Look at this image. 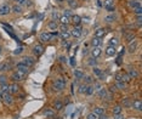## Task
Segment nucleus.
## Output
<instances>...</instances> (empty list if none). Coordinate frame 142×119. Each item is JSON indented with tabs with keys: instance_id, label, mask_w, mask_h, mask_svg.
<instances>
[{
	"instance_id": "nucleus-34",
	"label": "nucleus",
	"mask_w": 142,
	"mask_h": 119,
	"mask_svg": "<svg viewBox=\"0 0 142 119\" xmlns=\"http://www.w3.org/2000/svg\"><path fill=\"white\" fill-rule=\"evenodd\" d=\"M95 92V87H94V85L92 84H90V85H87V87H86V95H92Z\"/></svg>"
},
{
	"instance_id": "nucleus-55",
	"label": "nucleus",
	"mask_w": 142,
	"mask_h": 119,
	"mask_svg": "<svg viewBox=\"0 0 142 119\" xmlns=\"http://www.w3.org/2000/svg\"><path fill=\"white\" fill-rule=\"evenodd\" d=\"M98 119H109L106 114H102V115H98Z\"/></svg>"
},
{
	"instance_id": "nucleus-29",
	"label": "nucleus",
	"mask_w": 142,
	"mask_h": 119,
	"mask_svg": "<svg viewBox=\"0 0 142 119\" xmlns=\"http://www.w3.org/2000/svg\"><path fill=\"white\" fill-rule=\"evenodd\" d=\"M92 112L97 115H102V114H105V108L103 107H95Z\"/></svg>"
},
{
	"instance_id": "nucleus-16",
	"label": "nucleus",
	"mask_w": 142,
	"mask_h": 119,
	"mask_svg": "<svg viewBox=\"0 0 142 119\" xmlns=\"http://www.w3.org/2000/svg\"><path fill=\"white\" fill-rule=\"evenodd\" d=\"M106 34H107V31H106L105 28H98V29H96V31H95V35H94V37L102 39V38L106 37Z\"/></svg>"
},
{
	"instance_id": "nucleus-5",
	"label": "nucleus",
	"mask_w": 142,
	"mask_h": 119,
	"mask_svg": "<svg viewBox=\"0 0 142 119\" xmlns=\"http://www.w3.org/2000/svg\"><path fill=\"white\" fill-rule=\"evenodd\" d=\"M24 78H26V74L19 73V72H17V71L11 74V80H12V82H15V83L21 82V80H24Z\"/></svg>"
},
{
	"instance_id": "nucleus-33",
	"label": "nucleus",
	"mask_w": 142,
	"mask_h": 119,
	"mask_svg": "<svg viewBox=\"0 0 142 119\" xmlns=\"http://www.w3.org/2000/svg\"><path fill=\"white\" fill-rule=\"evenodd\" d=\"M115 87H117V89H120V90H125V89H126V83H124V82H117V84H115Z\"/></svg>"
},
{
	"instance_id": "nucleus-62",
	"label": "nucleus",
	"mask_w": 142,
	"mask_h": 119,
	"mask_svg": "<svg viewBox=\"0 0 142 119\" xmlns=\"http://www.w3.org/2000/svg\"><path fill=\"white\" fill-rule=\"evenodd\" d=\"M83 1H85V0H83Z\"/></svg>"
},
{
	"instance_id": "nucleus-60",
	"label": "nucleus",
	"mask_w": 142,
	"mask_h": 119,
	"mask_svg": "<svg viewBox=\"0 0 142 119\" xmlns=\"http://www.w3.org/2000/svg\"><path fill=\"white\" fill-rule=\"evenodd\" d=\"M1 51H3V47H1V46H0V54H1Z\"/></svg>"
},
{
	"instance_id": "nucleus-24",
	"label": "nucleus",
	"mask_w": 142,
	"mask_h": 119,
	"mask_svg": "<svg viewBox=\"0 0 142 119\" xmlns=\"http://www.w3.org/2000/svg\"><path fill=\"white\" fill-rule=\"evenodd\" d=\"M52 107H54V110H56V111H61L63 108V103H62L60 100H56L55 102H54Z\"/></svg>"
},
{
	"instance_id": "nucleus-40",
	"label": "nucleus",
	"mask_w": 142,
	"mask_h": 119,
	"mask_svg": "<svg viewBox=\"0 0 142 119\" xmlns=\"http://www.w3.org/2000/svg\"><path fill=\"white\" fill-rule=\"evenodd\" d=\"M123 106L124 107H126V108L131 107V102H130V100H129L128 97H125V98L123 100Z\"/></svg>"
},
{
	"instance_id": "nucleus-51",
	"label": "nucleus",
	"mask_w": 142,
	"mask_h": 119,
	"mask_svg": "<svg viewBox=\"0 0 142 119\" xmlns=\"http://www.w3.org/2000/svg\"><path fill=\"white\" fill-rule=\"evenodd\" d=\"M115 82H121V74H115Z\"/></svg>"
},
{
	"instance_id": "nucleus-22",
	"label": "nucleus",
	"mask_w": 142,
	"mask_h": 119,
	"mask_svg": "<svg viewBox=\"0 0 142 119\" xmlns=\"http://www.w3.org/2000/svg\"><path fill=\"white\" fill-rule=\"evenodd\" d=\"M107 95H108V92H107V89H105V87H101L100 90H97V96L100 98H106Z\"/></svg>"
},
{
	"instance_id": "nucleus-7",
	"label": "nucleus",
	"mask_w": 142,
	"mask_h": 119,
	"mask_svg": "<svg viewBox=\"0 0 142 119\" xmlns=\"http://www.w3.org/2000/svg\"><path fill=\"white\" fill-rule=\"evenodd\" d=\"M83 34V29L80 26H74L73 29L70 31V35L74 38H80Z\"/></svg>"
},
{
	"instance_id": "nucleus-36",
	"label": "nucleus",
	"mask_w": 142,
	"mask_h": 119,
	"mask_svg": "<svg viewBox=\"0 0 142 119\" xmlns=\"http://www.w3.org/2000/svg\"><path fill=\"white\" fill-rule=\"evenodd\" d=\"M70 37V32H61V39L62 40H67L68 38Z\"/></svg>"
},
{
	"instance_id": "nucleus-2",
	"label": "nucleus",
	"mask_w": 142,
	"mask_h": 119,
	"mask_svg": "<svg viewBox=\"0 0 142 119\" xmlns=\"http://www.w3.org/2000/svg\"><path fill=\"white\" fill-rule=\"evenodd\" d=\"M54 86L57 91H62L64 90V87H66V79L64 78H57L54 83Z\"/></svg>"
},
{
	"instance_id": "nucleus-27",
	"label": "nucleus",
	"mask_w": 142,
	"mask_h": 119,
	"mask_svg": "<svg viewBox=\"0 0 142 119\" xmlns=\"http://www.w3.org/2000/svg\"><path fill=\"white\" fill-rule=\"evenodd\" d=\"M129 5H130L131 9H135V7L141 6V3H140L138 0H129Z\"/></svg>"
},
{
	"instance_id": "nucleus-56",
	"label": "nucleus",
	"mask_w": 142,
	"mask_h": 119,
	"mask_svg": "<svg viewBox=\"0 0 142 119\" xmlns=\"http://www.w3.org/2000/svg\"><path fill=\"white\" fill-rule=\"evenodd\" d=\"M60 60H61V62H63V63H64V62H66V61H67V60H66V57H64V56H61V57H60Z\"/></svg>"
},
{
	"instance_id": "nucleus-43",
	"label": "nucleus",
	"mask_w": 142,
	"mask_h": 119,
	"mask_svg": "<svg viewBox=\"0 0 142 119\" xmlns=\"http://www.w3.org/2000/svg\"><path fill=\"white\" fill-rule=\"evenodd\" d=\"M84 78H85V84H86V85H90V84L94 82L91 75H86V77H84Z\"/></svg>"
},
{
	"instance_id": "nucleus-41",
	"label": "nucleus",
	"mask_w": 142,
	"mask_h": 119,
	"mask_svg": "<svg viewBox=\"0 0 142 119\" xmlns=\"http://www.w3.org/2000/svg\"><path fill=\"white\" fill-rule=\"evenodd\" d=\"M86 87H87L86 84L79 85V92H80V94H85V92H86Z\"/></svg>"
},
{
	"instance_id": "nucleus-35",
	"label": "nucleus",
	"mask_w": 142,
	"mask_h": 119,
	"mask_svg": "<svg viewBox=\"0 0 142 119\" xmlns=\"http://www.w3.org/2000/svg\"><path fill=\"white\" fill-rule=\"evenodd\" d=\"M18 5H21V6H23V5L32 6V1H31V0H18Z\"/></svg>"
},
{
	"instance_id": "nucleus-21",
	"label": "nucleus",
	"mask_w": 142,
	"mask_h": 119,
	"mask_svg": "<svg viewBox=\"0 0 142 119\" xmlns=\"http://www.w3.org/2000/svg\"><path fill=\"white\" fill-rule=\"evenodd\" d=\"M128 75L130 77L131 79H136L138 77V72L136 71L135 68H129L128 71Z\"/></svg>"
},
{
	"instance_id": "nucleus-54",
	"label": "nucleus",
	"mask_w": 142,
	"mask_h": 119,
	"mask_svg": "<svg viewBox=\"0 0 142 119\" xmlns=\"http://www.w3.org/2000/svg\"><path fill=\"white\" fill-rule=\"evenodd\" d=\"M94 87H95V89H96V90H100V89H101V85H100V84H98V83H95V85H94Z\"/></svg>"
},
{
	"instance_id": "nucleus-6",
	"label": "nucleus",
	"mask_w": 142,
	"mask_h": 119,
	"mask_svg": "<svg viewBox=\"0 0 142 119\" xmlns=\"http://www.w3.org/2000/svg\"><path fill=\"white\" fill-rule=\"evenodd\" d=\"M16 71L19 72V73H23V74H26V75H27L28 71H29V67L26 66L24 63H22V62H18V63L16 64Z\"/></svg>"
},
{
	"instance_id": "nucleus-31",
	"label": "nucleus",
	"mask_w": 142,
	"mask_h": 119,
	"mask_svg": "<svg viewBox=\"0 0 142 119\" xmlns=\"http://www.w3.org/2000/svg\"><path fill=\"white\" fill-rule=\"evenodd\" d=\"M121 111H123V107H121V106H114L113 110H112V112H113V114L115 115V114H120Z\"/></svg>"
},
{
	"instance_id": "nucleus-3",
	"label": "nucleus",
	"mask_w": 142,
	"mask_h": 119,
	"mask_svg": "<svg viewBox=\"0 0 142 119\" xmlns=\"http://www.w3.org/2000/svg\"><path fill=\"white\" fill-rule=\"evenodd\" d=\"M1 100L4 102L5 105H12V102H14V98H12V95L10 94V92H3L1 94Z\"/></svg>"
},
{
	"instance_id": "nucleus-19",
	"label": "nucleus",
	"mask_w": 142,
	"mask_h": 119,
	"mask_svg": "<svg viewBox=\"0 0 142 119\" xmlns=\"http://www.w3.org/2000/svg\"><path fill=\"white\" fill-rule=\"evenodd\" d=\"M47 28L51 29V31H57V29H58V23H57V21L51 19L50 22L47 23Z\"/></svg>"
},
{
	"instance_id": "nucleus-53",
	"label": "nucleus",
	"mask_w": 142,
	"mask_h": 119,
	"mask_svg": "<svg viewBox=\"0 0 142 119\" xmlns=\"http://www.w3.org/2000/svg\"><path fill=\"white\" fill-rule=\"evenodd\" d=\"M55 18H58V12H57V11H54V12H52V19H55Z\"/></svg>"
},
{
	"instance_id": "nucleus-47",
	"label": "nucleus",
	"mask_w": 142,
	"mask_h": 119,
	"mask_svg": "<svg viewBox=\"0 0 142 119\" xmlns=\"http://www.w3.org/2000/svg\"><path fill=\"white\" fill-rule=\"evenodd\" d=\"M86 119H98V115L95 114L94 112H91V113H89V114L86 115Z\"/></svg>"
},
{
	"instance_id": "nucleus-61",
	"label": "nucleus",
	"mask_w": 142,
	"mask_h": 119,
	"mask_svg": "<svg viewBox=\"0 0 142 119\" xmlns=\"http://www.w3.org/2000/svg\"><path fill=\"white\" fill-rule=\"evenodd\" d=\"M15 1H17V3H18V0H15Z\"/></svg>"
},
{
	"instance_id": "nucleus-49",
	"label": "nucleus",
	"mask_w": 142,
	"mask_h": 119,
	"mask_svg": "<svg viewBox=\"0 0 142 119\" xmlns=\"http://www.w3.org/2000/svg\"><path fill=\"white\" fill-rule=\"evenodd\" d=\"M22 52H23V47L22 46H18V47L14 51V55H19V54H22Z\"/></svg>"
},
{
	"instance_id": "nucleus-46",
	"label": "nucleus",
	"mask_w": 142,
	"mask_h": 119,
	"mask_svg": "<svg viewBox=\"0 0 142 119\" xmlns=\"http://www.w3.org/2000/svg\"><path fill=\"white\" fill-rule=\"evenodd\" d=\"M6 77L5 75H0V86L1 85H5V84H7V80H6Z\"/></svg>"
},
{
	"instance_id": "nucleus-28",
	"label": "nucleus",
	"mask_w": 142,
	"mask_h": 119,
	"mask_svg": "<svg viewBox=\"0 0 142 119\" xmlns=\"http://www.w3.org/2000/svg\"><path fill=\"white\" fill-rule=\"evenodd\" d=\"M92 72H94V74L96 75V77H98L100 79L103 78V73H102V71L100 68H97V67H94V69H92Z\"/></svg>"
},
{
	"instance_id": "nucleus-15",
	"label": "nucleus",
	"mask_w": 142,
	"mask_h": 119,
	"mask_svg": "<svg viewBox=\"0 0 142 119\" xmlns=\"http://www.w3.org/2000/svg\"><path fill=\"white\" fill-rule=\"evenodd\" d=\"M9 92L11 95H16V94H18L19 92V86L17 83H14V84H11L9 87Z\"/></svg>"
},
{
	"instance_id": "nucleus-45",
	"label": "nucleus",
	"mask_w": 142,
	"mask_h": 119,
	"mask_svg": "<svg viewBox=\"0 0 142 119\" xmlns=\"http://www.w3.org/2000/svg\"><path fill=\"white\" fill-rule=\"evenodd\" d=\"M58 28H60V32H68L69 31L68 26H66V24H60Z\"/></svg>"
},
{
	"instance_id": "nucleus-8",
	"label": "nucleus",
	"mask_w": 142,
	"mask_h": 119,
	"mask_svg": "<svg viewBox=\"0 0 142 119\" xmlns=\"http://www.w3.org/2000/svg\"><path fill=\"white\" fill-rule=\"evenodd\" d=\"M32 51H33V55L37 56V57H39V56H40L41 54L44 52V46L40 45V44H37V45L33 46Z\"/></svg>"
},
{
	"instance_id": "nucleus-1",
	"label": "nucleus",
	"mask_w": 142,
	"mask_h": 119,
	"mask_svg": "<svg viewBox=\"0 0 142 119\" xmlns=\"http://www.w3.org/2000/svg\"><path fill=\"white\" fill-rule=\"evenodd\" d=\"M56 35H57V32H43L39 35V40L43 43H47V41L52 40V38Z\"/></svg>"
},
{
	"instance_id": "nucleus-26",
	"label": "nucleus",
	"mask_w": 142,
	"mask_h": 119,
	"mask_svg": "<svg viewBox=\"0 0 142 119\" xmlns=\"http://www.w3.org/2000/svg\"><path fill=\"white\" fill-rule=\"evenodd\" d=\"M91 45H92V47H94V46H101L102 45V40L100 39V38L94 37L92 38V40H91Z\"/></svg>"
},
{
	"instance_id": "nucleus-30",
	"label": "nucleus",
	"mask_w": 142,
	"mask_h": 119,
	"mask_svg": "<svg viewBox=\"0 0 142 119\" xmlns=\"http://www.w3.org/2000/svg\"><path fill=\"white\" fill-rule=\"evenodd\" d=\"M108 45H110V46H114V47H117V46L119 45V40H118L117 38H112L110 40H108Z\"/></svg>"
},
{
	"instance_id": "nucleus-52",
	"label": "nucleus",
	"mask_w": 142,
	"mask_h": 119,
	"mask_svg": "<svg viewBox=\"0 0 142 119\" xmlns=\"http://www.w3.org/2000/svg\"><path fill=\"white\" fill-rule=\"evenodd\" d=\"M114 119H125V117L120 113V114H115L114 115Z\"/></svg>"
},
{
	"instance_id": "nucleus-50",
	"label": "nucleus",
	"mask_w": 142,
	"mask_h": 119,
	"mask_svg": "<svg viewBox=\"0 0 142 119\" xmlns=\"http://www.w3.org/2000/svg\"><path fill=\"white\" fill-rule=\"evenodd\" d=\"M70 64H72V67H75V56L70 57Z\"/></svg>"
},
{
	"instance_id": "nucleus-37",
	"label": "nucleus",
	"mask_w": 142,
	"mask_h": 119,
	"mask_svg": "<svg viewBox=\"0 0 142 119\" xmlns=\"http://www.w3.org/2000/svg\"><path fill=\"white\" fill-rule=\"evenodd\" d=\"M134 39H135V34H134V33H130V34H126V35H125V40L128 41V43L133 41Z\"/></svg>"
},
{
	"instance_id": "nucleus-11",
	"label": "nucleus",
	"mask_w": 142,
	"mask_h": 119,
	"mask_svg": "<svg viewBox=\"0 0 142 119\" xmlns=\"http://www.w3.org/2000/svg\"><path fill=\"white\" fill-rule=\"evenodd\" d=\"M90 52H91V56L94 57V58H97V57H100L102 54V50H101V46H94L91 50H90Z\"/></svg>"
},
{
	"instance_id": "nucleus-42",
	"label": "nucleus",
	"mask_w": 142,
	"mask_h": 119,
	"mask_svg": "<svg viewBox=\"0 0 142 119\" xmlns=\"http://www.w3.org/2000/svg\"><path fill=\"white\" fill-rule=\"evenodd\" d=\"M63 16H67V17H69V18H70V17L73 16V14H72V10H70V9H66L63 11Z\"/></svg>"
},
{
	"instance_id": "nucleus-9",
	"label": "nucleus",
	"mask_w": 142,
	"mask_h": 119,
	"mask_svg": "<svg viewBox=\"0 0 142 119\" xmlns=\"http://www.w3.org/2000/svg\"><path fill=\"white\" fill-rule=\"evenodd\" d=\"M21 62L24 63L26 66H28V67H31V66H33V64L35 63V58L32 57V56H24V57H22V61H21Z\"/></svg>"
},
{
	"instance_id": "nucleus-32",
	"label": "nucleus",
	"mask_w": 142,
	"mask_h": 119,
	"mask_svg": "<svg viewBox=\"0 0 142 119\" xmlns=\"http://www.w3.org/2000/svg\"><path fill=\"white\" fill-rule=\"evenodd\" d=\"M115 19H117V16H115V15H108V16H106L105 17V21L106 22H108V23L114 22Z\"/></svg>"
},
{
	"instance_id": "nucleus-4",
	"label": "nucleus",
	"mask_w": 142,
	"mask_h": 119,
	"mask_svg": "<svg viewBox=\"0 0 142 119\" xmlns=\"http://www.w3.org/2000/svg\"><path fill=\"white\" fill-rule=\"evenodd\" d=\"M103 7H105L108 12H113V11H115L114 0H105V3H103Z\"/></svg>"
},
{
	"instance_id": "nucleus-18",
	"label": "nucleus",
	"mask_w": 142,
	"mask_h": 119,
	"mask_svg": "<svg viewBox=\"0 0 142 119\" xmlns=\"http://www.w3.org/2000/svg\"><path fill=\"white\" fill-rule=\"evenodd\" d=\"M70 22L73 23V26H80V23H82V17L78 16V15H73V16L70 17Z\"/></svg>"
},
{
	"instance_id": "nucleus-12",
	"label": "nucleus",
	"mask_w": 142,
	"mask_h": 119,
	"mask_svg": "<svg viewBox=\"0 0 142 119\" xmlns=\"http://www.w3.org/2000/svg\"><path fill=\"white\" fill-rule=\"evenodd\" d=\"M137 45H138V41L136 40V39H134L133 41H130L128 45V51L130 52V54H134L135 51H136V49H137Z\"/></svg>"
},
{
	"instance_id": "nucleus-58",
	"label": "nucleus",
	"mask_w": 142,
	"mask_h": 119,
	"mask_svg": "<svg viewBox=\"0 0 142 119\" xmlns=\"http://www.w3.org/2000/svg\"><path fill=\"white\" fill-rule=\"evenodd\" d=\"M56 3H57V4H62V3H63L64 0H55Z\"/></svg>"
},
{
	"instance_id": "nucleus-20",
	"label": "nucleus",
	"mask_w": 142,
	"mask_h": 119,
	"mask_svg": "<svg viewBox=\"0 0 142 119\" xmlns=\"http://www.w3.org/2000/svg\"><path fill=\"white\" fill-rule=\"evenodd\" d=\"M11 11L14 12V14H17V15H21L23 12V7L21 6V5H18V4H16V5H14L12 7H11Z\"/></svg>"
},
{
	"instance_id": "nucleus-39",
	"label": "nucleus",
	"mask_w": 142,
	"mask_h": 119,
	"mask_svg": "<svg viewBox=\"0 0 142 119\" xmlns=\"http://www.w3.org/2000/svg\"><path fill=\"white\" fill-rule=\"evenodd\" d=\"M67 3H68V5L70 6V9H75V7L78 6V4H77L75 0H67Z\"/></svg>"
},
{
	"instance_id": "nucleus-38",
	"label": "nucleus",
	"mask_w": 142,
	"mask_h": 119,
	"mask_svg": "<svg viewBox=\"0 0 142 119\" xmlns=\"http://www.w3.org/2000/svg\"><path fill=\"white\" fill-rule=\"evenodd\" d=\"M130 80H131V78H130V77H129V75H128L126 73H123V74H121V82H124V83H129Z\"/></svg>"
},
{
	"instance_id": "nucleus-44",
	"label": "nucleus",
	"mask_w": 142,
	"mask_h": 119,
	"mask_svg": "<svg viewBox=\"0 0 142 119\" xmlns=\"http://www.w3.org/2000/svg\"><path fill=\"white\" fill-rule=\"evenodd\" d=\"M11 68V64H7V63H4L0 66V71H9Z\"/></svg>"
},
{
	"instance_id": "nucleus-10",
	"label": "nucleus",
	"mask_w": 142,
	"mask_h": 119,
	"mask_svg": "<svg viewBox=\"0 0 142 119\" xmlns=\"http://www.w3.org/2000/svg\"><path fill=\"white\" fill-rule=\"evenodd\" d=\"M11 12V7L7 4H1L0 5V16H6Z\"/></svg>"
},
{
	"instance_id": "nucleus-14",
	"label": "nucleus",
	"mask_w": 142,
	"mask_h": 119,
	"mask_svg": "<svg viewBox=\"0 0 142 119\" xmlns=\"http://www.w3.org/2000/svg\"><path fill=\"white\" fill-rule=\"evenodd\" d=\"M43 114L45 115L46 118H54L56 115V112H55V110L54 108H46V110H44L43 111Z\"/></svg>"
},
{
	"instance_id": "nucleus-57",
	"label": "nucleus",
	"mask_w": 142,
	"mask_h": 119,
	"mask_svg": "<svg viewBox=\"0 0 142 119\" xmlns=\"http://www.w3.org/2000/svg\"><path fill=\"white\" fill-rule=\"evenodd\" d=\"M117 90V87H115V85H113V86L110 87V91H115Z\"/></svg>"
},
{
	"instance_id": "nucleus-13",
	"label": "nucleus",
	"mask_w": 142,
	"mask_h": 119,
	"mask_svg": "<svg viewBox=\"0 0 142 119\" xmlns=\"http://www.w3.org/2000/svg\"><path fill=\"white\" fill-rule=\"evenodd\" d=\"M105 52H106V55L109 56V57H112V56H115V55H117V47L108 45L105 49Z\"/></svg>"
},
{
	"instance_id": "nucleus-25",
	"label": "nucleus",
	"mask_w": 142,
	"mask_h": 119,
	"mask_svg": "<svg viewBox=\"0 0 142 119\" xmlns=\"http://www.w3.org/2000/svg\"><path fill=\"white\" fill-rule=\"evenodd\" d=\"M58 21H60V23L61 24H66V26H68L69 23H70V18L69 17H67V16H61L60 18H58Z\"/></svg>"
},
{
	"instance_id": "nucleus-17",
	"label": "nucleus",
	"mask_w": 142,
	"mask_h": 119,
	"mask_svg": "<svg viewBox=\"0 0 142 119\" xmlns=\"http://www.w3.org/2000/svg\"><path fill=\"white\" fill-rule=\"evenodd\" d=\"M131 107L135 111H142V101L141 100H135L134 102H131Z\"/></svg>"
},
{
	"instance_id": "nucleus-59",
	"label": "nucleus",
	"mask_w": 142,
	"mask_h": 119,
	"mask_svg": "<svg viewBox=\"0 0 142 119\" xmlns=\"http://www.w3.org/2000/svg\"><path fill=\"white\" fill-rule=\"evenodd\" d=\"M87 52H89V51H87L86 49H84V50H83V55H86Z\"/></svg>"
},
{
	"instance_id": "nucleus-23",
	"label": "nucleus",
	"mask_w": 142,
	"mask_h": 119,
	"mask_svg": "<svg viewBox=\"0 0 142 119\" xmlns=\"http://www.w3.org/2000/svg\"><path fill=\"white\" fill-rule=\"evenodd\" d=\"M74 75H75V79H78V80H82V79H84V77H85L84 72L80 71V69H74Z\"/></svg>"
},
{
	"instance_id": "nucleus-48",
	"label": "nucleus",
	"mask_w": 142,
	"mask_h": 119,
	"mask_svg": "<svg viewBox=\"0 0 142 119\" xmlns=\"http://www.w3.org/2000/svg\"><path fill=\"white\" fill-rule=\"evenodd\" d=\"M134 10V14L135 15H142V7L141 6H138V7H135V9H133Z\"/></svg>"
}]
</instances>
